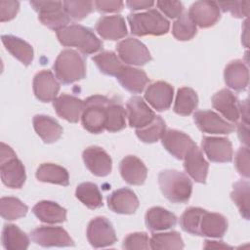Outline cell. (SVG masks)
<instances>
[{"mask_svg": "<svg viewBox=\"0 0 250 250\" xmlns=\"http://www.w3.org/2000/svg\"><path fill=\"white\" fill-rule=\"evenodd\" d=\"M20 3L13 0L0 1V21L4 22L14 19L19 12Z\"/></svg>", "mask_w": 250, "mask_h": 250, "instance_id": "48", "label": "cell"}, {"mask_svg": "<svg viewBox=\"0 0 250 250\" xmlns=\"http://www.w3.org/2000/svg\"><path fill=\"white\" fill-rule=\"evenodd\" d=\"M188 15L192 21L202 28L214 25L220 19V8L217 2L197 1L194 2Z\"/></svg>", "mask_w": 250, "mask_h": 250, "instance_id": "15", "label": "cell"}, {"mask_svg": "<svg viewBox=\"0 0 250 250\" xmlns=\"http://www.w3.org/2000/svg\"><path fill=\"white\" fill-rule=\"evenodd\" d=\"M108 101L109 98L102 95H94L84 101V108L81 114L84 129L93 134H99L104 130Z\"/></svg>", "mask_w": 250, "mask_h": 250, "instance_id": "6", "label": "cell"}, {"mask_svg": "<svg viewBox=\"0 0 250 250\" xmlns=\"http://www.w3.org/2000/svg\"><path fill=\"white\" fill-rule=\"evenodd\" d=\"M60 43L67 47H75L82 54L90 55L102 49V41L93 30L81 24H70L57 31Z\"/></svg>", "mask_w": 250, "mask_h": 250, "instance_id": "1", "label": "cell"}, {"mask_svg": "<svg viewBox=\"0 0 250 250\" xmlns=\"http://www.w3.org/2000/svg\"><path fill=\"white\" fill-rule=\"evenodd\" d=\"M1 39L5 48L13 57L18 59L24 65L31 63L33 60V48L30 44L13 35H2Z\"/></svg>", "mask_w": 250, "mask_h": 250, "instance_id": "31", "label": "cell"}, {"mask_svg": "<svg viewBox=\"0 0 250 250\" xmlns=\"http://www.w3.org/2000/svg\"><path fill=\"white\" fill-rule=\"evenodd\" d=\"M116 50L119 59L127 64L141 66L152 60L146 46L136 38L130 37L120 41L116 46Z\"/></svg>", "mask_w": 250, "mask_h": 250, "instance_id": "8", "label": "cell"}, {"mask_svg": "<svg viewBox=\"0 0 250 250\" xmlns=\"http://www.w3.org/2000/svg\"><path fill=\"white\" fill-rule=\"evenodd\" d=\"M87 239L93 247L101 248L114 244L117 238L111 223L104 217H96L88 224Z\"/></svg>", "mask_w": 250, "mask_h": 250, "instance_id": "9", "label": "cell"}, {"mask_svg": "<svg viewBox=\"0 0 250 250\" xmlns=\"http://www.w3.org/2000/svg\"><path fill=\"white\" fill-rule=\"evenodd\" d=\"M128 22L131 32L137 36L163 35L169 31V21L155 9L144 13L129 14Z\"/></svg>", "mask_w": 250, "mask_h": 250, "instance_id": "4", "label": "cell"}, {"mask_svg": "<svg viewBox=\"0 0 250 250\" xmlns=\"http://www.w3.org/2000/svg\"><path fill=\"white\" fill-rule=\"evenodd\" d=\"M158 8L169 18L180 17L184 11V5L180 1H158Z\"/></svg>", "mask_w": 250, "mask_h": 250, "instance_id": "49", "label": "cell"}, {"mask_svg": "<svg viewBox=\"0 0 250 250\" xmlns=\"http://www.w3.org/2000/svg\"><path fill=\"white\" fill-rule=\"evenodd\" d=\"M126 126V111L116 98L109 99L106 104V120L104 129L108 132H117Z\"/></svg>", "mask_w": 250, "mask_h": 250, "instance_id": "34", "label": "cell"}, {"mask_svg": "<svg viewBox=\"0 0 250 250\" xmlns=\"http://www.w3.org/2000/svg\"><path fill=\"white\" fill-rule=\"evenodd\" d=\"M119 171L123 180L134 186L143 185L147 175V169L144 162L134 155L125 156L121 160Z\"/></svg>", "mask_w": 250, "mask_h": 250, "instance_id": "23", "label": "cell"}, {"mask_svg": "<svg viewBox=\"0 0 250 250\" xmlns=\"http://www.w3.org/2000/svg\"><path fill=\"white\" fill-rule=\"evenodd\" d=\"M249 187L248 181H238L233 185L230 193L241 216L246 220H249Z\"/></svg>", "mask_w": 250, "mask_h": 250, "instance_id": "41", "label": "cell"}, {"mask_svg": "<svg viewBox=\"0 0 250 250\" xmlns=\"http://www.w3.org/2000/svg\"><path fill=\"white\" fill-rule=\"evenodd\" d=\"M234 164L237 172L241 176L245 178L249 177V148L247 146L239 147L235 154Z\"/></svg>", "mask_w": 250, "mask_h": 250, "instance_id": "47", "label": "cell"}, {"mask_svg": "<svg viewBox=\"0 0 250 250\" xmlns=\"http://www.w3.org/2000/svg\"><path fill=\"white\" fill-rule=\"evenodd\" d=\"M193 120L200 131L208 134H229L234 126L223 119L212 110H198L193 114Z\"/></svg>", "mask_w": 250, "mask_h": 250, "instance_id": "14", "label": "cell"}, {"mask_svg": "<svg viewBox=\"0 0 250 250\" xmlns=\"http://www.w3.org/2000/svg\"><path fill=\"white\" fill-rule=\"evenodd\" d=\"M63 9L69 18L80 21L86 18L93 10L94 2L92 1H72L67 0L62 2Z\"/></svg>", "mask_w": 250, "mask_h": 250, "instance_id": "44", "label": "cell"}, {"mask_svg": "<svg viewBox=\"0 0 250 250\" xmlns=\"http://www.w3.org/2000/svg\"><path fill=\"white\" fill-rule=\"evenodd\" d=\"M0 174L3 184L11 188H21L26 179L23 164L15 151L4 143H1Z\"/></svg>", "mask_w": 250, "mask_h": 250, "instance_id": "5", "label": "cell"}, {"mask_svg": "<svg viewBox=\"0 0 250 250\" xmlns=\"http://www.w3.org/2000/svg\"><path fill=\"white\" fill-rule=\"evenodd\" d=\"M27 210V206L17 197H2L0 200V213L5 220L13 221L24 217Z\"/></svg>", "mask_w": 250, "mask_h": 250, "instance_id": "39", "label": "cell"}, {"mask_svg": "<svg viewBox=\"0 0 250 250\" xmlns=\"http://www.w3.org/2000/svg\"><path fill=\"white\" fill-rule=\"evenodd\" d=\"M36 178L43 183H52L63 187L69 185V175L66 169L53 163L41 164L37 168Z\"/></svg>", "mask_w": 250, "mask_h": 250, "instance_id": "32", "label": "cell"}, {"mask_svg": "<svg viewBox=\"0 0 250 250\" xmlns=\"http://www.w3.org/2000/svg\"><path fill=\"white\" fill-rule=\"evenodd\" d=\"M228 229L227 219L219 214L205 210L199 224V235L207 237H223Z\"/></svg>", "mask_w": 250, "mask_h": 250, "instance_id": "26", "label": "cell"}, {"mask_svg": "<svg viewBox=\"0 0 250 250\" xmlns=\"http://www.w3.org/2000/svg\"><path fill=\"white\" fill-rule=\"evenodd\" d=\"M212 105L226 119L230 122H237L240 117V103L229 89H222L212 97Z\"/></svg>", "mask_w": 250, "mask_h": 250, "instance_id": "16", "label": "cell"}, {"mask_svg": "<svg viewBox=\"0 0 250 250\" xmlns=\"http://www.w3.org/2000/svg\"><path fill=\"white\" fill-rule=\"evenodd\" d=\"M205 209L200 207H189L185 210L180 218L182 229L193 235H199V224Z\"/></svg>", "mask_w": 250, "mask_h": 250, "instance_id": "42", "label": "cell"}, {"mask_svg": "<svg viewBox=\"0 0 250 250\" xmlns=\"http://www.w3.org/2000/svg\"><path fill=\"white\" fill-rule=\"evenodd\" d=\"M125 111L129 125L136 129L146 126L155 117L153 110L139 96H133L128 100Z\"/></svg>", "mask_w": 250, "mask_h": 250, "instance_id": "12", "label": "cell"}, {"mask_svg": "<svg viewBox=\"0 0 250 250\" xmlns=\"http://www.w3.org/2000/svg\"><path fill=\"white\" fill-rule=\"evenodd\" d=\"M161 142L166 150L177 159H184L189 148L195 145L189 136L175 129L166 130Z\"/></svg>", "mask_w": 250, "mask_h": 250, "instance_id": "19", "label": "cell"}, {"mask_svg": "<svg viewBox=\"0 0 250 250\" xmlns=\"http://www.w3.org/2000/svg\"><path fill=\"white\" fill-rule=\"evenodd\" d=\"M158 184L162 194L173 203H186L192 190L190 179L178 170H163L158 175Z\"/></svg>", "mask_w": 250, "mask_h": 250, "instance_id": "2", "label": "cell"}, {"mask_svg": "<svg viewBox=\"0 0 250 250\" xmlns=\"http://www.w3.org/2000/svg\"><path fill=\"white\" fill-rule=\"evenodd\" d=\"M196 31V24L192 21L188 13L181 15L173 23L172 33L177 40H190L195 36Z\"/></svg>", "mask_w": 250, "mask_h": 250, "instance_id": "43", "label": "cell"}, {"mask_svg": "<svg viewBox=\"0 0 250 250\" xmlns=\"http://www.w3.org/2000/svg\"><path fill=\"white\" fill-rule=\"evenodd\" d=\"M33 92L35 97L43 102L54 101L60 90V84L51 70H41L33 78Z\"/></svg>", "mask_w": 250, "mask_h": 250, "instance_id": "18", "label": "cell"}, {"mask_svg": "<svg viewBox=\"0 0 250 250\" xmlns=\"http://www.w3.org/2000/svg\"><path fill=\"white\" fill-rule=\"evenodd\" d=\"M100 71L105 75L117 76L125 65L122 64L121 61L111 51H104L92 58Z\"/></svg>", "mask_w": 250, "mask_h": 250, "instance_id": "37", "label": "cell"}, {"mask_svg": "<svg viewBox=\"0 0 250 250\" xmlns=\"http://www.w3.org/2000/svg\"><path fill=\"white\" fill-rule=\"evenodd\" d=\"M126 5L131 10H141L146 9L154 5L153 1H138V0H129L126 2Z\"/></svg>", "mask_w": 250, "mask_h": 250, "instance_id": "51", "label": "cell"}, {"mask_svg": "<svg viewBox=\"0 0 250 250\" xmlns=\"http://www.w3.org/2000/svg\"><path fill=\"white\" fill-rule=\"evenodd\" d=\"M29 3L38 13L39 21L55 31L67 26L70 21L61 1H30Z\"/></svg>", "mask_w": 250, "mask_h": 250, "instance_id": "7", "label": "cell"}, {"mask_svg": "<svg viewBox=\"0 0 250 250\" xmlns=\"http://www.w3.org/2000/svg\"><path fill=\"white\" fill-rule=\"evenodd\" d=\"M94 5L100 13H113L121 11L124 3L122 1H95Z\"/></svg>", "mask_w": 250, "mask_h": 250, "instance_id": "50", "label": "cell"}, {"mask_svg": "<svg viewBox=\"0 0 250 250\" xmlns=\"http://www.w3.org/2000/svg\"><path fill=\"white\" fill-rule=\"evenodd\" d=\"M96 30L102 38L106 40H117L127 35L125 20L120 15L100 18L96 24Z\"/></svg>", "mask_w": 250, "mask_h": 250, "instance_id": "24", "label": "cell"}, {"mask_svg": "<svg viewBox=\"0 0 250 250\" xmlns=\"http://www.w3.org/2000/svg\"><path fill=\"white\" fill-rule=\"evenodd\" d=\"M108 208L118 214H133L139 207V199L135 192L127 188L114 190L107 196Z\"/></svg>", "mask_w": 250, "mask_h": 250, "instance_id": "21", "label": "cell"}, {"mask_svg": "<svg viewBox=\"0 0 250 250\" xmlns=\"http://www.w3.org/2000/svg\"><path fill=\"white\" fill-rule=\"evenodd\" d=\"M116 78L125 90L134 94L143 92L149 82V78L144 70L131 66H124Z\"/></svg>", "mask_w": 250, "mask_h": 250, "instance_id": "27", "label": "cell"}, {"mask_svg": "<svg viewBox=\"0 0 250 250\" xmlns=\"http://www.w3.org/2000/svg\"><path fill=\"white\" fill-rule=\"evenodd\" d=\"M76 198L89 209H97L103 206V196L96 184L91 182L81 183L75 190Z\"/></svg>", "mask_w": 250, "mask_h": 250, "instance_id": "35", "label": "cell"}, {"mask_svg": "<svg viewBox=\"0 0 250 250\" xmlns=\"http://www.w3.org/2000/svg\"><path fill=\"white\" fill-rule=\"evenodd\" d=\"M217 4L223 12H229L235 18L241 19L249 14V1H228L218 2Z\"/></svg>", "mask_w": 250, "mask_h": 250, "instance_id": "45", "label": "cell"}, {"mask_svg": "<svg viewBox=\"0 0 250 250\" xmlns=\"http://www.w3.org/2000/svg\"><path fill=\"white\" fill-rule=\"evenodd\" d=\"M184 168L195 182L205 184L209 164L203 157L201 150L196 145L190 147L185 155Z\"/></svg>", "mask_w": 250, "mask_h": 250, "instance_id": "22", "label": "cell"}, {"mask_svg": "<svg viewBox=\"0 0 250 250\" xmlns=\"http://www.w3.org/2000/svg\"><path fill=\"white\" fill-rule=\"evenodd\" d=\"M197 104L198 97L196 92L189 87H182L178 90L173 109L177 114L187 116L196 108Z\"/></svg>", "mask_w": 250, "mask_h": 250, "instance_id": "36", "label": "cell"}, {"mask_svg": "<svg viewBox=\"0 0 250 250\" xmlns=\"http://www.w3.org/2000/svg\"><path fill=\"white\" fill-rule=\"evenodd\" d=\"M224 78L227 86L235 91H242L248 86V67L241 60L232 61L226 66Z\"/></svg>", "mask_w": 250, "mask_h": 250, "instance_id": "25", "label": "cell"}, {"mask_svg": "<svg viewBox=\"0 0 250 250\" xmlns=\"http://www.w3.org/2000/svg\"><path fill=\"white\" fill-rule=\"evenodd\" d=\"M150 238L146 232L129 233L123 240L122 247L128 250L133 249H148Z\"/></svg>", "mask_w": 250, "mask_h": 250, "instance_id": "46", "label": "cell"}, {"mask_svg": "<svg viewBox=\"0 0 250 250\" xmlns=\"http://www.w3.org/2000/svg\"><path fill=\"white\" fill-rule=\"evenodd\" d=\"M166 131L165 121L159 115H155L154 119L146 126L137 129V137L144 143L151 144L160 140Z\"/></svg>", "mask_w": 250, "mask_h": 250, "instance_id": "38", "label": "cell"}, {"mask_svg": "<svg viewBox=\"0 0 250 250\" xmlns=\"http://www.w3.org/2000/svg\"><path fill=\"white\" fill-rule=\"evenodd\" d=\"M32 212L41 222L47 224H58L66 220V210L54 201H40L33 206Z\"/></svg>", "mask_w": 250, "mask_h": 250, "instance_id": "30", "label": "cell"}, {"mask_svg": "<svg viewBox=\"0 0 250 250\" xmlns=\"http://www.w3.org/2000/svg\"><path fill=\"white\" fill-rule=\"evenodd\" d=\"M53 69L62 84H70L86 76V65L82 56L71 49L62 50L57 57Z\"/></svg>", "mask_w": 250, "mask_h": 250, "instance_id": "3", "label": "cell"}, {"mask_svg": "<svg viewBox=\"0 0 250 250\" xmlns=\"http://www.w3.org/2000/svg\"><path fill=\"white\" fill-rule=\"evenodd\" d=\"M53 105L60 117L68 122L76 123L81 117L84 101L68 94H62L54 100Z\"/></svg>", "mask_w": 250, "mask_h": 250, "instance_id": "20", "label": "cell"}, {"mask_svg": "<svg viewBox=\"0 0 250 250\" xmlns=\"http://www.w3.org/2000/svg\"><path fill=\"white\" fill-rule=\"evenodd\" d=\"M83 161L88 170L98 177H104L111 172L112 160L107 152L100 146L87 147L82 153Z\"/></svg>", "mask_w": 250, "mask_h": 250, "instance_id": "13", "label": "cell"}, {"mask_svg": "<svg viewBox=\"0 0 250 250\" xmlns=\"http://www.w3.org/2000/svg\"><path fill=\"white\" fill-rule=\"evenodd\" d=\"M145 221L146 228L150 231H158L173 228L177 224V217L174 213L155 206L146 211Z\"/></svg>", "mask_w": 250, "mask_h": 250, "instance_id": "28", "label": "cell"}, {"mask_svg": "<svg viewBox=\"0 0 250 250\" xmlns=\"http://www.w3.org/2000/svg\"><path fill=\"white\" fill-rule=\"evenodd\" d=\"M31 239L43 247L73 246L74 241L61 227H39L30 232Z\"/></svg>", "mask_w": 250, "mask_h": 250, "instance_id": "10", "label": "cell"}, {"mask_svg": "<svg viewBox=\"0 0 250 250\" xmlns=\"http://www.w3.org/2000/svg\"><path fill=\"white\" fill-rule=\"evenodd\" d=\"M33 127L37 135L46 144L57 142L62 134V128L59 122L43 114H38L33 117Z\"/></svg>", "mask_w": 250, "mask_h": 250, "instance_id": "29", "label": "cell"}, {"mask_svg": "<svg viewBox=\"0 0 250 250\" xmlns=\"http://www.w3.org/2000/svg\"><path fill=\"white\" fill-rule=\"evenodd\" d=\"M2 245L6 250H24L29 245V238L16 225H5L2 230Z\"/></svg>", "mask_w": 250, "mask_h": 250, "instance_id": "33", "label": "cell"}, {"mask_svg": "<svg viewBox=\"0 0 250 250\" xmlns=\"http://www.w3.org/2000/svg\"><path fill=\"white\" fill-rule=\"evenodd\" d=\"M201 146L206 156L212 162L224 163L232 160V145L227 138L204 136Z\"/></svg>", "mask_w": 250, "mask_h": 250, "instance_id": "11", "label": "cell"}, {"mask_svg": "<svg viewBox=\"0 0 250 250\" xmlns=\"http://www.w3.org/2000/svg\"><path fill=\"white\" fill-rule=\"evenodd\" d=\"M149 245L151 249H183L184 241L178 231L152 234Z\"/></svg>", "mask_w": 250, "mask_h": 250, "instance_id": "40", "label": "cell"}, {"mask_svg": "<svg viewBox=\"0 0 250 250\" xmlns=\"http://www.w3.org/2000/svg\"><path fill=\"white\" fill-rule=\"evenodd\" d=\"M174 95V88L167 82L156 81L146 90L145 99L157 111H163L170 107Z\"/></svg>", "mask_w": 250, "mask_h": 250, "instance_id": "17", "label": "cell"}, {"mask_svg": "<svg viewBox=\"0 0 250 250\" xmlns=\"http://www.w3.org/2000/svg\"><path fill=\"white\" fill-rule=\"evenodd\" d=\"M211 247H215V248H228L229 246L223 244L222 241H220V243H218V241H205V245L204 248H211Z\"/></svg>", "mask_w": 250, "mask_h": 250, "instance_id": "52", "label": "cell"}]
</instances>
